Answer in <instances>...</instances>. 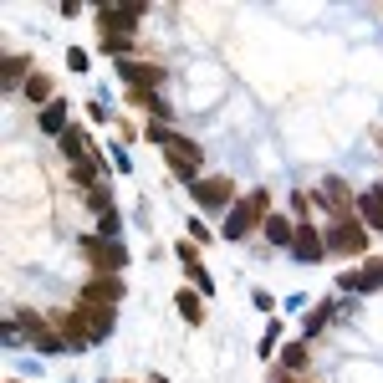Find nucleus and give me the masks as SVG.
<instances>
[{
  "label": "nucleus",
  "mask_w": 383,
  "mask_h": 383,
  "mask_svg": "<svg viewBox=\"0 0 383 383\" xmlns=\"http://www.w3.org/2000/svg\"><path fill=\"white\" fill-rule=\"evenodd\" d=\"M169 143V164H174V174L194 179V169H200V149H194L189 138H164Z\"/></svg>",
  "instance_id": "nucleus-3"
},
{
  "label": "nucleus",
  "mask_w": 383,
  "mask_h": 383,
  "mask_svg": "<svg viewBox=\"0 0 383 383\" xmlns=\"http://www.w3.org/2000/svg\"><path fill=\"white\" fill-rule=\"evenodd\" d=\"M368 235H363V220H337L333 225V241H327V250H342V256H353V250H363Z\"/></svg>",
  "instance_id": "nucleus-2"
},
{
  "label": "nucleus",
  "mask_w": 383,
  "mask_h": 383,
  "mask_svg": "<svg viewBox=\"0 0 383 383\" xmlns=\"http://www.w3.org/2000/svg\"><path fill=\"white\" fill-rule=\"evenodd\" d=\"M327 250V241H317V230H297V241H292V256L297 261H317Z\"/></svg>",
  "instance_id": "nucleus-7"
},
{
  "label": "nucleus",
  "mask_w": 383,
  "mask_h": 383,
  "mask_svg": "<svg viewBox=\"0 0 383 383\" xmlns=\"http://www.w3.org/2000/svg\"><path fill=\"white\" fill-rule=\"evenodd\" d=\"M358 209L368 215V225H373V230H383V189H373V194H358Z\"/></svg>",
  "instance_id": "nucleus-9"
},
{
  "label": "nucleus",
  "mask_w": 383,
  "mask_h": 383,
  "mask_svg": "<svg viewBox=\"0 0 383 383\" xmlns=\"http://www.w3.org/2000/svg\"><path fill=\"white\" fill-rule=\"evenodd\" d=\"M266 241H271V245H292V241H297L292 220H286V215H266Z\"/></svg>",
  "instance_id": "nucleus-8"
},
{
  "label": "nucleus",
  "mask_w": 383,
  "mask_h": 383,
  "mask_svg": "<svg viewBox=\"0 0 383 383\" xmlns=\"http://www.w3.org/2000/svg\"><path fill=\"white\" fill-rule=\"evenodd\" d=\"M179 312H184V317H189V322H200V301H194L189 292H179Z\"/></svg>",
  "instance_id": "nucleus-13"
},
{
  "label": "nucleus",
  "mask_w": 383,
  "mask_h": 383,
  "mask_svg": "<svg viewBox=\"0 0 383 383\" xmlns=\"http://www.w3.org/2000/svg\"><path fill=\"white\" fill-rule=\"evenodd\" d=\"M322 205L333 209V215H342V220H348V205H353L348 184H342V179H327V184H322Z\"/></svg>",
  "instance_id": "nucleus-5"
},
{
  "label": "nucleus",
  "mask_w": 383,
  "mask_h": 383,
  "mask_svg": "<svg viewBox=\"0 0 383 383\" xmlns=\"http://www.w3.org/2000/svg\"><path fill=\"white\" fill-rule=\"evenodd\" d=\"M46 92H51L46 77H31V82H26V97H46Z\"/></svg>",
  "instance_id": "nucleus-14"
},
{
  "label": "nucleus",
  "mask_w": 383,
  "mask_h": 383,
  "mask_svg": "<svg viewBox=\"0 0 383 383\" xmlns=\"http://www.w3.org/2000/svg\"><path fill=\"white\" fill-rule=\"evenodd\" d=\"M123 297V281H92L87 286V301H118Z\"/></svg>",
  "instance_id": "nucleus-11"
},
{
  "label": "nucleus",
  "mask_w": 383,
  "mask_h": 383,
  "mask_svg": "<svg viewBox=\"0 0 383 383\" xmlns=\"http://www.w3.org/2000/svg\"><path fill=\"white\" fill-rule=\"evenodd\" d=\"M261 215H266V194L256 189V194H250V200H245L241 209H230V215H225V235H245V230L256 225Z\"/></svg>",
  "instance_id": "nucleus-1"
},
{
  "label": "nucleus",
  "mask_w": 383,
  "mask_h": 383,
  "mask_svg": "<svg viewBox=\"0 0 383 383\" xmlns=\"http://www.w3.org/2000/svg\"><path fill=\"white\" fill-rule=\"evenodd\" d=\"M41 128H46V133H67V102H46Z\"/></svg>",
  "instance_id": "nucleus-10"
},
{
  "label": "nucleus",
  "mask_w": 383,
  "mask_h": 383,
  "mask_svg": "<svg viewBox=\"0 0 383 383\" xmlns=\"http://www.w3.org/2000/svg\"><path fill=\"white\" fill-rule=\"evenodd\" d=\"M123 77H128V82H158V72H153V67H138V62H128Z\"/></svg>",
  "instance_id": "nucleus-12"
},
{
  "label": "nucleus",
  "mask_w": 383,
  "mask_h": 383,
  "mask_svg": "<svg viewBox=\"0 0 383 383\" xmlns=\"http://www.w3.org/2000/svg\"><path fill=\"white\" fill-rule=\"evenodd\" d=\"M194 194H200L205 209H220V205L230 200V184L225 179H200V184H194Z\"/></svg>",
  "instance_id": "nucleus-6"
},
{
  "label": "nucleus",
  "mask_w": 383,
  "mask_h": 383,
  "mask_svg": "<svg viewBox=\"0 0 383 383\" xmlns=\"http://www.w3.org/2000/svg\"><path fill=\"white\" fill-rule=\"evenodd\" d=\"M138 16H143V6H128V10H102V31H108V36L118 31V41H123V36L138 26Z\"/></svg>",
  "instance_id": "nucleus-4"
}]
</instances>
